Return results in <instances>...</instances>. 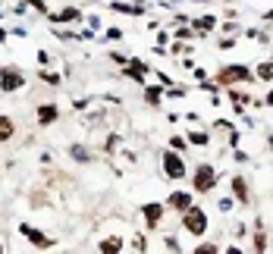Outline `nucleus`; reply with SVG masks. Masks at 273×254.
I'll use <instances>...</instances> for the list:
<instances>
[{
	"instance_id": "28",
	"label": "nucleus",
	"mask_w": 273,
	"mask_h": 254,
	"mask_svg": "<svg viewBox=\"0 0 273 254\" xmlns=\"http://www.w3.org/2000/svg\"><path fill=\"white\" fill-rule=\"evenodd\" d=\"M154 72H157V79H161V82H163V85H173V79H170V76H166V72H161V69H154Z\"/></svg>"
},
{
	"instance_id": "12",
	"label": "nucleus",
	"mask_w": 273,
	"mask_h": 254,
	"mask_svg": "<svg viewBox=\"0 0 273 254\" xmlns=\"http://www.w3.org/2000/svg\"><path fill=\"white\" fill-rule=\"evenodd\" d=\"M145 101H148L151 107H157L163 101V88H161V85H148V88H145Z\"/></svg>"
},
{
	"instance_id": "7",
	"label": "nucleus",
	"mask_w": 273,
	"mask_h": 254,
	"mask_svg": "<svg viewBox=\"0 0 273 254\" xmlns=\"http://www.w3.org/2000/svg\"><path fill=\"white\" fill-rule=\"evenodd\" d=\"M50 22H82V10H76V6H66L63 13H48Z\"/></svg>"
},
{
	"instance_id": "10",
	"label": "nucleus",
	"mask_w": 273,
	"mask_h": 254,
	"mask_svg": "<svg viewBox=\"0 0 273 254\" xmlns=\"http://www.w3.org/2000/svg\"><path fill=\"white\" fill-rule=\"evenodd\" d=\"M189 204H192V195H189V191H173V195L166 198V207H173V210H185Z\"/></svg>"
},
{
	"instance_id": "1",
	"label": "nucleus",
	"mask_w": 273,
	"mask_h": 254,
	"mask_svg": "<svg viewBox=\"0 0 273 254\" xmlns=\"http://www.w3.org/2000/svg\"><path fill=\"white\" fill-rule=\"evenodd\" d=\"M182 226H185V232H192V236L201 238L204 232H208V213H204L201 207L189 204V207L182 210Z\"/></svg>"
},
{
	"instance_id": "5",
	"label": "nucleus",
	"mask_w": 273,
	"mask_h": 254,
	"mask_svg": "<svg viewBox=\"0 0 273 254\" xmlns=\"http://www.w3.org/2000/svg\"><path fill=\"white\" fill-rule=\"evenodd\" d=\"M163 176L166 179H182L185 176V163H182V157H176V151L163 154Z\"/></svg>"
},
{
	"instance_id": "19",
	"label": "nucleus",
	"mask_w": 273,
	"mask_h": 254,
	"mask_svg": "<svg viewBox=\"0 0 273 254\" xmlns=\"http://www.w3.org/2000/svg\"><path fill=\"white\" fill-rule=\"evenodd\" d=\"M189 144H208V132H192Z\"/></svg>"
},
{
	"instance_id": "25",
	"label": "nucleus",
	"mask_w": 273,
	"mask_h": 254,
	"mask_svg": "<svg viewBox=\"0 0 273 254\" xmlns=\"http://www.w3.org/2000/svg\"><path fill=\"white\" fill-rule=\"evenodd\" d=\"M132 248H135V251H148V248H145V238H142V236L132 238Z\"/></svg>"
},
{
	"instance_id": "22",
	"label": "nucleus",
	"mask_w": 273,
	"mask_h": 254,
	"mask_svg": "<svg viewBox=\"0 0 273 254\" xmlns=\"http://www.w3.org/2000/svg\"><path fill=\"white\" fill-rule=\"evenodd\" d=\"M69 154H72V157H76V160H91V157H88V151H82V148H79V144H76V148H72Z\"/></svg>"
},
{
	"instance_id": "2",
	"label": "nucleus",
	"mask_w": 273,
	"mask_h": 254,
	"mask_svg": "<svg viewBox=\"0 0 273 254\" xmlns=\"http://www.w3.org/2000/svg\"><path fill=\"white\" fill-rule=\"evenodd\" d=\"M236 82H255L248 66L232 63V66H223V69L217 72V85H226V88H229V85H236Z\"/></svg>"
},
{
	"instance_id": "27",
	"label": "nucleus",
	"mask_w": 273,
	"mask_h": 254,
	"mask_svg": "<svg viewBox=\"0 0 273 254\" xmlns=\"http://www.w3.org/2000/svg\"><path fill=\"white\" fill-rule=\"evenodd\" d=\"M185 95V88H170V91H166V97H182Z\"/></svg>"
},
{
	"instance_id": "13",
	"label": "nucleus",
	"mask_w": 273,
	"mask_h": 254,
	"mask_svg": "<svg viewBox=\"0 0 273 254\" xmlns=\"http://www.w3.org/2000/svg\"><path fill=\"white\" fill-rule=\"evenodd\" d=\"M16 135V126H13L10 116H0V142H10Z\"/></svg>"
},
{
	"instance_id": "30",
	"label": "nucleus",
	"mask_w": 273,
	"mask_h": 254,
	"mask_svg": "<svg viewBox=\"0 0 273 254\" xmlns=\"http://www.w3.org/2000/svg\"><path fill=\"white\" fill-rule=\"evenodd\" d=\"M166 251H179V242H176V238H166Z\"/></svg>"
},
{
	"instance_id": "26",
	"label": "nucleus",
	"mask_w": 273,
	"mask_h": 254,
	"mask_svg": "<svg viewBox=\"0 0 273 254\" xmlns=\"http://www.w3.org/2000/svg\"><path fill=\"white\" fill-rule=\"evenodd\" d=\"M107 38H110V41H119V38H123V32H119V29H110Z\"/></svg>"
},
{
	"instance_id": "33",
	"label": "nucleus",
	"mask_w": 273,
	"mask_h": 254,
	"mask_svg": "<svg viewBox=\"0 0 273 254\" xmlns=\"http://www.w3.org/2000/svg\"><path fill=\"white\" fill-rule=\"evenodd\" d=\"M0 13H3V6H0Z\"/></svg>"
},
{
	"instance_id": "31",
	"label": "nucleus",
	"mask_w": 273,
	"mask_h": 254,
	"mask_svg": "<svg viewBox=\"0 0 273 254\" xmlns=\"http://www.w3.org/2000/svg\"><path fill=\"white\" fill-rule=\"evenodd\" d=\"M267 104H270V107H273V91H270V95H267Z\"/></svg>"
},
{
	"instance_id": "20",
	"label": "nucleus",
	"mask_w": 273,
	"mask_h": 254,
	"mask_svg": "<svg viewBox=\"0 0 273 254\" xmlns=\"http://www.w3.org/2000/svg\"><path fill=\"white\" fill-rule=\"evenodd\" d=\"M195 251H198V254H217L220 248H217V245H210V242H204V245H198Z\"/></svg>"
},
{
	"instance_id": "9",
	"label": "nucleus",
	"mask_w": 273,
	"mask_h": 254,
	"mask_svg": "<svg viewBox=\"0 0 273 254\" xmlns=\"http://www.w3.org/2000/svg\"><path fill=\"white\" fill-rule=\"evenodd\" d=\"M57 119H60V110L54 104H41V107H38V123H41V126H50V123H57Z\"/></svg>"
},
{
	"instance_id": "21",
	"label": "nucleus",
	"mask_w": 273,
	"mask_h": 254,
	"mask_svg": "<svg viewBox=\"0 0 273 254\" xmlns=\"http://www.w3.org/2000/svg\"><path fill=\"white\" fill-rule=\"evenodd\" d=\"M255 251H267V238H264L261 232L255 236Z\"/></svg>"
},
{
	"instance_id": "29",
	"label": "nucleus",
	"mask_w": 273,
	"mask_h": 254,
	"mask_svg": "<svg viewBox=\"0 0 273 254\" xmlns=\"http://www.w3.org/2000/svg\"><path fill=\"white\" fill-rule=\"evenodd\" d=\"M48 60H50V57H48V50H38V63L48 66Z\"/></svg>"
},
{
	"instance_id": "16",
	"label": "nucleus",
	"mask_w": 273,
	"mask_h": 254,
	"mask_svg": "<svg viewBox=\"0 0 273 254\" xmlns=\"http://www.w3.org/2000/svg\"><path fill=\"white\" fill-rule=\"evenodd\" d=\"M257 79H264V82H273V60L257 66Z\"/></svg>"
},
{
	"instance_id": "8",
	"label": "nucleus",
	"mask_w": 273,
	"mask_h": 254,
	"mask_svg": "<svg viewBox=\"0 0 273 254\" xmlns=\"http://www.w3.org/2000/svg\"><path fill=\"white\" fill-rule=\"evenodd\" d=\"M145 220H148V226L154 229V226H161V217H163V204H145L142 207Z\"/></svg>"
},
{
	"instance_id": "6",
	"label": "nucleus",
	"mask_w": 273,
	"mask_h": 254,
	"mask_svg": "<svg viewBox=\"0 0 273 254\" xmlns=\"http://www.w3.org/2000/svg\"><path fill=\"white\" fill-rule=\"evenodd\" d=\"M19 236H25L29 238L32 245H35V248H41V251H48V248H54V242H50L48 236H44V232H38V229H32V226H19Z\"/></svg>"
},
{
	"instance_id": "15",
	"label": "nucleus",
	"mask_w": 273,
	"mask_h": 254,
	"mask_svg": "<svg viewBox=\"0 0 273 254\" xmlns=\"http://www.w3.org/2000/svg\"><path fill=\"white\" fill-rule=\"evenodd\" d=\"M214 25H217V16H210V13H208V16H201V19H195V32H201V35H208Z\"/></svg>"
},
{
	"instance_id": "11",
	"label": "nucleus",
	"mask_w": 273,
	"mask_h": 254,
	"mask_svg": "<svg viewBox=\"0 0 273 254\" xmlns=\"http://www.w3.org/2000/svg\"><path fill=\"white\" fill-rule=\"evenodd\" d=\"M104 254H116V251H123V238L119 236H110V238H101V245H97Z\"/></svg>"
},
{
	"instance_id": "23",
	"label": "nucleus",
	"mask_w": 273,
	"mask_h": 254,
	"mask_svg": "<svg viewBox=\"0 0 273 254\" xmlns=\"http://www.w3.org/2000/svg\"><path fill=\"white\" fill-rule=\"evenodd\" d=\"M170 148H176V151H185V138H176V135H173V138H170Z\"/></svg>"
},
{
	"instance_id": "32",
	"label": "nucleus",
	"mask_w": 273,
	"mask_h": 254,
	"mask_svg": "<svg viewBox=\"0 0 273 254\" xmlns=\"http://www.w3.org/2000/svg\"><path fill=\"white\" fill-rule=\"evenodd\" d=\"M0 254H3V245H0Z\"/></svg>"
},
{
	"instance_id": "17",
	"label": "nucleus",
	"mask_w": 273,
	"mask_h": 254,
	"mask_svg": "<svg viewBox=\"0 0 273 254\" xmlns=\"http://www.w3.org/2000/svg\"><path fill=\"white\" fill-rule=\"evenodd\" d=\"M38 79H41V82H48V85H60V76H57V72H48V69L38 72Z\"/></svg>"
},
{
	"instance_id": "18",
	"label": "nucleus",
	"mask_w": 273,
	"mask_h": 254,
	"mask_svg": "<svg viewBox=\"0 0 273 254\" xmlns=\"http://www.w3.org/2000/svg\"><path fill=\"white\" fill-rule=\"evenodd\" d=\"M113 10H116V13H135V16H138V13H145L142 6H129V3H113Z\"/></svg>"
},
{
	"instance_id": "3",
	"label": "nucleus",
	"mask_w": 273,
	"mask_h": 254,
	"mask_svg": "<svg viewBox=\"0 0 273 254\" xmlns=\"http://www.w3.org/2000/svg\"><path fill=\"white\" fill-rule=\"evenodd\" d=\"M22 85H25V72H19L16 66L0 69V91H3V95H13V91H19Z\"/></svg>"
},
{
	"instance_id": "24",
	"label": "nucleus",
	"mask_w": 273,
	"mask_h": 254,
	"mask_svg": "<svg viewBox=\"0 0 273 254\" xmlns=\"http://www.w3.org/2000/svg\"><path fill=\"white\" fill-rule=\"evenodd\" d=\"M25 3L35 6V10H41V13H48V3H44V0H25Z\"/></svg>"
},
{
	"instance_id": "4",
	"label": "nucleus",
	"mask_w": 273,
	"mask_h": 254,
	"mask_svg": "<svg viewBox=\"0 0 273 254\" xmlns=\"http://www.w3.org/2000/svg\"><path fill=\"white\" fill-rule=\"evenodd\" d=\"M192 185H195V191H210L217 185V173L210 163H201L195 170V179H192Z\"/></svg>"
},
{
	"instance_id": "14",
	"label": "nucleus",
	"mask_w": 273,
	"mask_h": 254,
	"mask_svg": "<svg viewBox=\"0 0 273 254\" xmlns=\"http://www.w3.org/2000/svg\"><path fill=\"white\" fill-rule=\"evenodd\" d=\"M232 191H236V198H239V201H251V198H248V185H245V179L242 176H236V179H232Z\"/></svg>"
}]
</instances>
